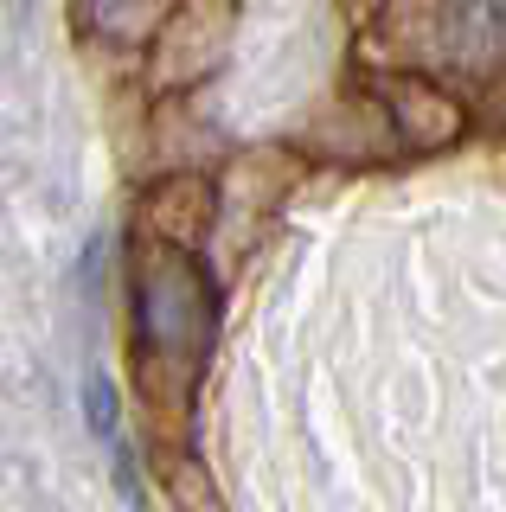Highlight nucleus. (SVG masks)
<instances>
[{"label":"nucleus","instance_id":"nucleus-1","mask_svg":"<svg viewBox=\"0 0 506 512\" xmlns=\"http://www.w3.org/2000/svg\"><path fill=\"white\" fill-rule=\"evenodd\" d=\"M135 308H141V352L154 365L193 372L205 352V333H212V295H205V276L193 269V256L154 244L135 276Z\"/></svg>","mask_w":506,"mask_h":512},{"label":"nucleus","instance_id":"nucleus-2","mask_svg":"<svg viewBox=\"0 0 506 512\" xmlns=\"http://www.w3.org/2000/svg\"><path fill=\"white\" fill-rule=\"evenodd\" d=\"M442 45H449L455 58H500L506 52V0H455L449 13H442Z\"/></svg>","mask_w":506,"mask_h":512}]
</instances>
